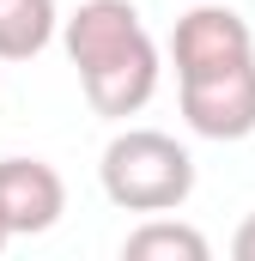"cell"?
<instances>
[{
  "label": "cell",
  "instance_id": "obj_1",
  "mask_svg": "<svg viewBox=\"0 0 255 261\" xmlns=\"http://www.w3.org/2000/svg\"><path fill=\"white\" fill-rule=\"evenodd\" d=\"M61 43H67V61L79 67L85 103L97 116L122 122L152 103L164 67H158V43L146 37L134 0H85L79 12L61 18Z\"/></svg>",
  "mask_w": 255,
  "mask_h": 261
},
{
  "label": "cell",
  "instance_id": "obj_2",
  "mask_svg": "<svg viewBox=\"0 0 255 261\" xmlns=\"http://www.w3.org/2000/svg\"><path fill=\"white\" fill-rule=\"evenodd\" d=\"M97 176H104V195L116 200L122 213H146V219H152V213H176V206L194 195L189 146L170 140V134H158V128L116 134V140L104 146Z\"/></svg>",
  "mask_w": 255,
  "mask_h": 261
},
{
  "label": "cell",
  "instance_id": "obj_3",
  "mask_svg": "<svg viewBox=\"0 0 255 261\" xmlns=\"http://www.w3.org/2000/svg\"><path fill=\"white\" fill-rule=\"evenodd\" d=\"M170 61H176V79L225 73L237 61H255V31L231 6H189L170 31Z\"/></svg>",
  "mask_w": 255,
  "mask_h": 261
},
{
  "label": "cell",
  "instance_id": "obj_4",
  "mask_svg": "<svg viewBox=\"0 0 255 261\" xmlns=\"http://www.w3.org/2000/svg\"><path fill=\"white\" fill-rule=\"evenodd\" d=\"M183 122L200 140H249L255 134V61H237L207 79H176Z\"/></svg>",
  "mask_w": 255,
  "mask_h": 261
},
{
  "label": "cell",
  "instance_id": "obj_5",
  "mask_svg": "<svg viewBox=\"0 0 255 261\" xmlns=\"http://www.w3.org/2000/svg\"><path fill=\"white\" fill-rule=\"evenodd\" d=\"M0 213L12 237H43L67 213V182L43 158H0Z\"/></svg>",
  "mask_w": 255,
  "mask_h": 261
},
{
  "label": "cell",
  "instance_id": "obj_6",
  "mask_svg": "<svg viewBox=\"0 0 255 261\" xmlns=\"http://www.w3.org/2000/svg\"><path fill=\"white\" fill-rule=\"evenodd\" d=\"M61 31L55 0H0V61H37Z\"/></svg>",
  "mask_w": 255,
  "mask_h": 261
},
{
  "label": "cell",
  "instance_id": "obj_7",
  "mask_svg": "<svg viewBox=\"0 0 255 261\" xmlns=\"http://www.w3.org/2000/svg\"><path fill=\"white\" fill-rule=\"evenodd\" d=\"M128 261H207V237L183 225V219H164V213H152L140 231H128L122 243Z\"/></svg>",
  "mask_w": 255,
  "mask_h": 261
},
{
  "label": "cell",
  "instance_id": "obj_8",
  "mask_svg": "<svg viewBox=\"0 0 255 261\" xmlns=\"http://www.w3.org/2000/svg\"><path fill=\"white\" fill-rule=\"evenodd\" d=\"M231 255H237V261H255V213L237 225V237H231Z\"/></svg>",
  "mask_w": 255,
  "mask_h": 261
},
{
  "label": "cell",
  "instance_id": "obj_9",
  "mask_svg": "<svg viewBox=\"0 0 255 261\" xmlns=\"http://www.w3.org/2000/svg\"><path fill=\"white\" fill-rule=\"evenodd\" d=\"M6 243H12V225H6V213H0V249H6Z\"/></svg>",
  "mask_w": 255,
  "mask_h": 261
}]
</instances>
